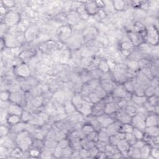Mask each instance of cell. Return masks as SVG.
I'll return each mask as SVG.
<instances>
[{
	"label": "cell",
	"instance_id": "816d5d0a",
	"mask_svg": "<svg viewBox=\"0 0 159 159\" xmlns=\"http://www.w3.org/2000/svg\"><path fill=\"white\" fill-rule=\"evenodd\" d=\"M88 151L89 153V157H96L99 152L96 146H94L91 148H89Z\"/></svg>",
	"mask_w": 159,
	"mask_h": 159
},
{
	"label": "cell",
	"instance_id": "603a6c76",
	"mask_svg": "<svg viewBox=\"0 0 159 159\" xmlns=\"http://www.w3.org/2000/svg\"><path fill=\"white\" fill-rule=\"evenodd\" d=\"M98 133V141H99L106 142L108 144L109 143V136L108 135V134L106 133V132L105 131V129H104V130H103V129H101Z\"/></svg>",
	"mask_w": 159,
	"mask_h": 159
},
{
	"label": "cell",
	"instance_id": "94428289",
	"mask_svg": "<svg viewBox=\"0 0 159 159\" xmlns=\"http://www.w3.org/2000/svg\"><path fill=\"white\" fill-rule=\"evenodd\" d=\"M8 132H9L8 129L6 127L1 126V129H0V133H1V137L6 136L7 134H8Z\"/></svg>",
	"mask_w": 159,
	"mask_h": 159
},
{
	"label": "cell",
	"instance_id": "836d02e7",
	"mask_svg": "<svg viewBox=\"0 0 159 159\" xmlns=\"http://www.w3.org/2000/svg\"><path fill=\"white\" fill-rule=\"evenodd\" d=\"M44 146L51 148H55L58 146V142L53 139H48L45 142Z\"/></svg>",
	"mask_w": 159,
	"mask_h": 159
},
{
	"label": "cell",
	"instance_id": "7dc6e473",
	"mask_svg": "<svg viewBox=\"0 0 159 159\" xmlns=\"http://www.w3.org/2000/svg\"><path fill=\"white\" fill-rule=\"evenodd\" d=\"M80 18V16L78 14H72L70 15H69L68 18V21L69 23H70V24H75L76 22L75 21L74 19H75V21L77 22H78Z\"/></svg>",
	"mask_w": 159,
	"mask_h": 159
},
{
	"label": "cell",
	"instance_id": "7bdbcfd3",
	"mask_svg": "<svg viewBox=\"0 0 159 159\" xmlns=\"http://www.w3.org/2000/svg\"><path fill=\"white\" fill-rule=\"evenodd\" d=\"M65 109L67 113H72L75 111L76 108L74 106V105L72 104V102L68 101L65 103Z\"/></svg>",
	"mask_w": 159,
	"mask_h": 159
},
{
	"label": "cell",
	"instance_id": "11a10c76",
	"mask_svg": "<svg viewBox=\"0 0 159 159\" xmlns=\"http://www.w3.org/2000/svg\"><path fill=\"white\" fill-rule=\"evenodd\" d=\"M80 155L81 158H88L89 157V153L88 150L86 148H82L79 151Z\"/></svg>",
	"mask_w": 159,
	"mask_h": 159
},
{
	"label": "cell",
	"instance_id": "60d3db41",
	"mask_svg": "<svg viewBox=\"0 0 159 159\" xmlns=\"http://www.w3.org/2000/svg\"><path fill=\"white\" fill-rule=\"evenodd\" d=\"M88 84L93 90H94V89H96L100 85V82L99 81L98 79H91L90 81L88 82Z\"/></svg>",
	"mask_w": 159,
	"mask_h": 159
},
{
	"label": "cell",
	"instance_id": "d590c367",
	"mask_svg": "<svg viewBox=\"0 0 159 159\" xmlns=\"http://www.w3.org/2000/svg\"><path fill=\"white\" fill-rule=\"evenodd\" d=\"M99 70H100L101 72L103 73H106L109 72V67L107 61H102L99 63V66H98Z\"/></svg>",
	"mask_w": 159,
	"mask_h": 159
},
{
	"label": "cell",
	"instance_id": "8fae6325",
	"mask_svg": "<svg viewBox=\"0 0 159 159\" xmlns=\"http://www.w3.org/2000/svg\"><path fill=\"white\" fill-rule=\"evenodd\" d=\"M124 67H118L115 68L114 72L113 73L114 78L116 79V80L117 82H124V78H125V75L126 74V70H124Z\"/></svg>",
	"mask_w": 159,
	"mask_h": 159
},
{
	"label": "cell",
	"instance_id": "f35d334b",
	"mask_svg": "<svg viewBox=\"0 0 159 159\" xmlns=\"http://www.w3.org/2000/svg\"><path fill=\"white\" fill-rule=\"evenodd\" d=\"M73 152V148L72 147H70V146L65 147V148H63L62 149V157H70Z\"/></svg>",
	"mask_w": 159,
	"mask_h": 159
},
{
	"label": "cell",
	"instance_id": "4dcf8cb0",
	"mask_svg": "<svg viewBox=\"0 0 159 159\" xmlns=\"http://www.w3.org/2000/svg\"><path fill=\"white\" fill-rule=\"evenodd\" d=\"M113 4L114 8L117 11H122L124 8H125L126 4L124 1H121V0H116V1H114L113 2Z\"/></svg>",
	"mask_w": 159,
	"mask_h": 159
},
{
	"label": "cell",
	"instance_id": "e0dca14e",
	"mask_svg": "<svg viewBox=\"0 0 159 159\" xmlns=\"http://www.w3.org/2000/svg\"><path fill=\"white\" fill-rule=\"evenodd\" d=\"M145 133L151 137H155L159 135V129L157 126H151L147 127L144 129Z\"/></svg>",
	"mask_w": 159,
	"mask_h": 159
},
{
	"label": "cell",
	"instance_id": "6f0895ef",
	"mask_svg": "<svg viewBox=\"0 0 159 159\" xmlns=\"http://www.w3.org/2000/svg\"><path fill=\"white\" fill-rule=\"evenodd\" d=\"M10 94L6 91H4L1 93V101H7L10 98Z\"/></svg>",
	"mask_w": 159,
	"mask_h": 159
},
{
	"label": "cell",
	"instance_id": "7a4b0ae2",
	"mask_svg": "<svg viewBox=\"0 0 159 159\" xmlns=\"http://www.w3.org/2000/svg\"><path fill=\"white\" fill-rule=\"evenodd\" d=\"M146 117L143 114L137 113L135 115L132 117L131 124L134 128H137L141 130L144 131L146 127L145 119Z\"/></svg>",
	"mask_w": 159,
	"mask_h": 159
},
{
	"label": "cell",
	"instance_id": "8992f818",
	"mask_svg": "<svg viewBox=\"0 0 159 159\" xmlns=\"http://www.w3.org/2000/svg\"><path fill=\"white\" fill-rule=\"evenodd\" d=\"M121 125L122 124L119 121H114V122L113 124H111V125H109L106 128L104 129H105V131L108 134V135L110 137L111 136L116 135V134L119 131V129H120Z\"/></svg>",
	"mask_w": 159,
	"mask_h": 159
},
{
	"label": "cell",
	"instance_id": "83f0119b",
	"mask_svg": "<svg viewBox=\"0 0 159 159\" xmlns=\"http://www.w3.org/2000/svg\"><path fill=\"white\" fill-rule=\"evenodd\" d=\"M134 127L131 123L128 124H122V125L119 129V131H121L124 134L132 133L133 131Z\"/></svg>",
	"mask_w": 159,
	"mask_h": 159
},
{
	"label": "cell",
	"instance_id": "7402d4cb",
	"mask_svg": "<svg viewBox=\"0 0 159 159\" xmlns=\"http://www.w3.org/2000/svg\"><path fill=\"white\" fill-rule=\"evenodd\" d=\"M21 117L20 116L14 115V114H9V116L7 117V122L8 124H11L12 126L16 125L21 121Z\"/></svg>",
	"mask_w": 159,
	"mask_h": 159
},
{
	"label": "cell",
	"instance_id": "e575fe53",
	"mask_svg": "<svg viewBox=\"0 0 159 159\" xmlns=\"http://www.w3.org/2000/svg\"><path fill=\"white\" fill-rule=\"evenodd\" d=\"M114 122V119L111 117L109 116L107 114L106 116L105 117V118L103 119V121L101 123V125L102 127L106 128L108 126H109V125H111V124H113Z\"/></svg>",
	"mask_w": 159,
	"mask_h": 159
},
{
	"label": "cell",
	"instance_id": "f907efd6",
	"mask_svg": "<svg viewBox=\"0 0 159 159\" xmlns=\"http://www.w3.org/2000/svg\"><path fill=\"white\" fill-rule=\"evenodd\" d=\"M133 47V44L131 43V42L129 41H125L123 42L121 44V48L124 51H129L131 50Z\"/></svg>",
	"mask_w": 159,
	"mask_h": 159
},
{
	"label": "cell",
	"instance_id": "d6986e66",
	"mask_svg": "<svg viewBox=\"0 0 159 159\" xmlns=\"http://www.w3.org/2000/svg\"><path fill=\"white\" fill-rule=\"evenodd\" d=\"M151 146L148 144H146L145 145L142 146L140 148L141 151V156L142 158H148L151 154Z\"/></svg>",
	"mask_w": 159,
	"mask_h": 159
},
{
	"label": "cell",
	"instance_id": "4316f807",
	"mask_svg": "<svg viewBox=\"0 0 159 159\" xmlns=\"http://www.w3.org/2000/svg\"><path fill=\"white\" fill-rule=\"evenodd\" d=\"M84 37L87 39H91L92 38H94V36H96V29L94 28H88L85 30V31L84 32Z\"/></svg>",
	"mask_w": 159,
	"mask_h": 159
},
{
	"label": "cell",
	"instance_id": "ee69618b",
	"mask_svg": "<svg viewBox=\"0 0 159 159\" xmlns=\"http://www.w3.org/2000/svg\"><path fill=\"white\" fill-rule=\"evenodd\" d=\"M153 95H154V88L151 86H149L144 89V96H146L147 98H150Z\"/></svg>",
	"mask_w": 159,
	"mask_h": 159
},
{
	"label": "cell",
	"instance_id": "5b68a950",
	"mask_svg": "<svg viewBox=\"0 0 159 159\" xmlns=\"http://www.w3.org/2000/svg\"><path fill=\"white\" fill-rule=\"evenodd\" d=\"M92 103L89 101H87V100H83V102L81 106L77 110L80 112V113H81L84 116H88L91 114L93 111V106L91 105Z\"/></svg>",
	"mask_w": 159,
	"mask_h": 159
},
{
	"label": "cell",
	"instance_id": "7c38bea8",
	"mask_svg": "<svg viewBox=\"0 0 159 159\" xmlns=\"http://www.w3.org/2000/svg\"><path fill=\"white\" fill-rule=\"evenodd\" d=\"M7 111L9 114H14V115H18L20 116H21L23 111L19 104L16 103L9 104L8 106Z\"/></svg>",
	"mask_w": 159,
	"mask_h": 159
},
{
	"label": "cell",
	"instance_id": "f1b7e54d",
	"mask_svg": "<svg viewBox=\"0 0 159 159\" xmlns=\"http://www.w3.org/2000/svg\"><path fill=\"white\" fill-rule=\"evenodd\" d=\"M5 45H6L8 47H16L17 45V41L13 36H8L6 38V40H4Z\"/></svg>",
	"mask_w": 159,
	"mask_h": 159
},
{
	"label": "cell",
	"instance_id": "ba28073f",
	"mask_svg": "<svg viewBox=\"0 0 159 159\" xmlns=\"http://www.w3.org/2000/svg\"><path fill=\"white\" fill-rule=\"evenodd\" d=\"M131 145L129 144L125 139H122V140L119 141L117 143L116 147L117 148L118 151L121 153V155H128V151L129 149L130 148Z\"/></svg>",
	"mask_w": 159,
	"mask_h": 159
},
{
	"label": "cell",
	"instance_id": "b9f144b4",
	"mask_svg": "<svg viewBox=\"0 0 159 159\" xmlns=\"http://www.w3.org/2000/svg\"><path fill=\"white\" fill-rule=\"evenodd\" d=\"M95 144H96L95 146L97 147V148L98 149L99 152H105L106 151V148L108 143L98 141Z\"/></svg>",
	"mask_w": 159,
	"mask_h": 159
},
{
	"label": "cell",
	"instance_id": "681fc988",
	"mask_svg": "<svg viewBox=\"0 0 159 159\" xmlns=\"http://www.w3.org/2000/svg\"><path fill=\"white\" fill-rule=\"evenodd\" d=\"M70 140H68V139H62V140L59 141L58 142V147H60L62 148H65L68 146H69V144H70Z\"/></svg>",
	"mask_w": 159,
	"mask_h": 159
},
{
	"label": "cell",
	"instance_id": "cb8c5ba5",
	"mask_svg": "<svg viewBox=\"0 0 159 159\" xmlns=\"http://www.w3.org/2000/svg\"><path fill=\"white\" fill-rule=\"evenodd\" d=\"M129 38L131 39V43L133 45H135V46H137V45L140 44L141 43V37L140 34H138L135 32H130L129 34Z\"/></svg>",
	"mask_w": 159,
	"mask_h": 159
},
{
	"label": "cell",
	"instance_id": "9a60e30c",
	"mask_svg": "<svg viewBox=\"0 0 159 159\" xmlns=\"http://www.w3.org/2000/svg\"><path fill=\"white\" fill-rule=\"evenodd\" d=\"M117 104L114 102H109L106 103L104 106V113L108 115L115 113L117 109Z\"/></svg>",
	"mask_w": 159,
	"mask_h": 159
},
{
	"label": "cell",
	"instance_id": "f6af8a7d",
	"mask_svg": "<svg viewBox=\"0 0 159 159\" xmlns=\"http://www.w3.org/2000/svg\"><path fill=\"white\" fill-rule=\"evenodd\" d=\"M21 119H23V121L24 122H27V121H30L32 119L31 117V114H30L29 112L26 111H23V113L21 116Z\"/></svg>",
	"mask_w": 159,
	"mask_h": 159
},
{
	"label": "cell",
	"instance_id": "3957f363",
	"mask_svg": "<svg viewBox=\"0 0 159 159\" xmlns=\"http://www.w3.org/2000/svg\"><path fill=\"white\" fill-rule=\"evenodd\" d=\"M147 41L153 46L158 44V32L155 26H149L146 31Z\"/></svg>",
	"mask_w": 159,
	"mask_h": 159
},
{
	"label": "cell",
	"instance_id": "9c48e42d",
	"mask_svg": "<svg viewBox=\"0 0 159 159\" xmlns=\"http://www.w3.org/2000/svg\"><path fill=\"white\" fill-rule=\"evenodd\" d=\"M113 96L119 98H126L127 96L128 92L124 88V85H119L113 89Z\"/></svg>",
	"mask_w": 159,
	"mask_h": 159
},
{
	"label": "cell",
	"instance_id": "d6a6232c",
	"mask_svg": "<svg viewBox=\"0 0 159 159\" xmlns=\"http://www.w3.org/2000/svg\"><path fill=\"white\" fill-rule=\"evenodd\" d=\"M82 131L84 134V135L87 136L89 134H90L91 132H93L95 130H94V129L91 124L89 123V124H86L85 125H84L82 128Z\"/></svg>",
	"mask_w": 159,
	"mask_h": 159
},
{
	"label": "cell",
	"instance_id": "44dd1931",
	"mask_svg": "<svg viewBox=\"0 0 159 159\" xmlns=\"http://www.w3.org/2000/svg\"><path fill=\"white\" fill-rule=\"evenodd\" d=\"M84 99H83V97L80 94H76V95L73 96V97L72 99V103L75 107L76 109H78L81 106L83 102Z\"/></svg>",
	"mask_w": 159,
	"mask_h": 159
},
{
	"label": "cell",
	"instance_id": "f5cc1de1",
	"mask_svg": "<svg viewBox=\"0 0 159 159\" xmlns=\"http://www.w3.org/2000/svg\"><path fill=\"white\" fill-rule=\"evenodd\" d=\"M158 97L156 96H154V95L150 97V98H147V102L149 104H151V105L154 106H156V105H158Z\"/></svg>",
	"mask_w": 159,
	"mask_h": 159
},
{
	"label": "cell",
	"instance_id": "03108f58",
	"mask_svg": "<svg viewBox=\"0 0 159 159\" xmlns=\"http://www.w3.org/2000/svg\"><path fill=\"white\" fill-rule=\"evenodd\" d=\"M151 87H153V88H155L157 87H158V80L157 78H154L153 80L151 82Z\"/></svg>",
	"mask_w": 159,
	"mask_h": 159
},
{
	"label": "cell",
	"instance_id": "1f68e13d",
	"mask_svg": "<svg viewBox=\"0 0 159 159\" xmlns=\"http://www.w3.org/2000/svg\"><path fill=\"white\" fill-rule=\"evenodd\" d=\"M93 92L96 94V95L100 98L101 99H103L106 95V92L104 90V89L101 87V85L98 87L96 89H94L93 90Z\"/></svg>",
	"mask_w": 159,
	"mask_h": 159
},
{
	"label": "cell",
	"instance_id": "52a82bcc",
	"mask_svg": "<svg viewBox=\"0 0 159 159\" xmlns=\"http://www.w3.org/2000/svg\"><path fill=\"white\" fill-rule=\"evenodd\" d=\"M16 73L18 76L22 78H27L30 75L31 70L27 65L23 63L17 67Z\"/></svg>",
	"mask_w": 159,
	"mask_h": 159
},
{
	"label": "cell",
	"instance_id": "91938a15",
	"mask_svg": "<svg viewBox=\"0 0 159 159\" xmlns=\"http://www.w3.org/2000/svg\"><path fill=\"white\" fill-rule=\"evenodd\" d=\"M32 103L35 106L39 107L41 105V104L42 103V98L40 96H37L36 98H35L34 99V100L32 101Z\"/></svg>",
	"mask_w": 159,
	"mask_h": 159
},
{
	"label": "cell",
	"instance_id": "9f6ffc18",
	"mask_svg": "<svg viewBox=\"0 0 159 159\" xmlns=\"http://www.w3.org/2000/svg\"><path fill=\"white\" fill-rule=\"evenodd\" d=\"M62 149L60 147L57 146L54 148V151L53 152V155L56 157H61L62 155Z\"/></svg>",
	"mask_w": 159,
	"mask_h": 159
},
{
	"label": "cell",
	"instance_id": "ac0fdd59",
	"mask_svg": "<svg viewBox=\"0 0 159 159\" xmlns=\"http://www.w3.org/2000/svg\"><path fill=\"white\" fill-rule=\"evenodd\" d=\"M100 85L106 93L113 91L114 88H115L111 80H102L100 83Z\"/></svg>",
	"mask_w": 159,
	"mask_h": 159
},
{
	"label": "cell",
	"instance_id": "74e56055",
	"mask_svg": "<svg viewBox=\"0 0 159 159\" xmlns=\"http://www.w3.org/2000/svg\"><path fill=\"white\" fill-rule=\"evenodd\" d=\"M124 139L130 144L131 146H133L134 143L136 142V141H137V139L135 138V137L134 136V135L132 134V133H127L125 135V138Z\"/></svg>",
	"mask_w": 159,
	"mask_h": 159
},
{
	"label": "cell",
	"instance_id": "ab89813d",
	"mask_svg": "<svg viewBox=\"0 0 159 159\" xmlns=\"http://www.w3.org/2000/svg\"><path fill=\"white\" fill-rule=\"evenodd\" d=\"M87 139H88L89 141L96 143L97 141H98V133L96 131H94L87 136Z\"/></svg>",
	"mask_w": 159,
	"mask_h": 159
},
{
	"label": "cell",
	"instance_id": "db71d44e",
	"mask_svg": "<svg viewBox=\"0 0 159 159\" xmlns=\"http://www.w3.org/2000/svg\"><path fill=\"white\" fill-rule=\"evenodd\" d=\"M150 155L153 158L158 159L159 158V151H158V148L157 147L151 148Z\"/></svg>",
	"mask_w": 159,
	"mask_h": 159
},
{
	"label": "cell",
	"instance_id": "ffe728a7",
	"mask_svg": "<svg viewBox=\"0 0 159 159\" xmlns=\"http://www.w3.org/2000/svg\"><path fill=\"white\" fill-rule=\"evenodd\" d=\"M127 154H128V156L131 157L132 158H141L140 148H138L133 146H131L130 148H129V149Z\"/></svg>",
	"mask_w": 159,
	"mask_h": 159
},
{
	"label": "cell",
	"instance_id": "680465c9",
	"mask_svg": "<svg viewBox=\"0 0 159 159\" xmlns=\"http://www.w3.org/2000/svg\"><path fill=\"white\" fill-rule=\"evenodd\" d=\"M29 155L33 157H37L38 156L41 155V152H40L39 148H35L31 149V150H30Z\"/></svg>",
	"mask_w": 159,
	"mask_h": 159
},
{
	"label": "cell",
	"instance_id": "be15d7a7",
	"mask_svg": "<svg viewBox=\"0 0 159 159\" xmlns=\"http://www.w3.org/2000/svg\"><path fill=\"white\" fill-rule=\"evenodd\" d=\"M128 66H129V68H131V70H135L136 68L139 67L138 63L134 61H132L129 62L128 63Z\"/></svg>",
	"mask_w": 159,
	"mask_h": 159
},
{
	"label": "cell",
	"instance_id": "d4e9b609",
	"mask_svg": "<svg viewBox=\"0 0 159 159\" xmlns=\"http://www.w3.org/2000/svg\"><path fill=\"white\" fill-rule=\"evenodd\" d=\"M136 84H137L136 80L135 82H134L132 80H129V81L125 82V83H124V87L128 93H134Z\"/></svg>",
	"mask_w": 159,
	"mask_h": 159
},
{
	"label": "cell",
	"instance_id": "f546056e",
	"mask_svg": "<svg viewBox=\"0 0 159 159\" xmlns=\"http://www.w3.org/2000/svg\"><path fill=\"white\" fill-rule=\"evenodd\" d=\"M143 131L141 129L134 127L132 133L137 140H143L144 139V133Z\"/></svg>",
	"mask_w": 159,
	"mask_h": 159
},
{
	"label": "cell",
	"instance_id": "30bf717a",
	"mask_svg": "<svg viewBox=\"0 0 159 159\" xmlns=\"http://www.w3.org/2000/svg\"><path fill=\"white\" fill-rule=\"evenodd\" d=\"M158 116L157 114H153L148 115L145 119L146 127L157 126L158 124Z\"/></svg>",
	"mask_w": 159,
	"mask_h": 159
},
{
	"label": "cell",
	"instance_id": "e7e4bbea",
	"mask_svg": "<svg viewBox=\"0 0 159 159\" xmlns=\"http://www.w3.org/2000/svg\"><path fill=\"white\" fill-rule=\"evenodd\" d=\"M3 3L4 7L6 8H12L15 5V2L13 1H3Z\"/></svg>",
	"mask_w": 159,
	"mask_h": 159
},
{
	"label": "cell",
	"instance_id": "bcb514c9",
	"mask_svg": "<svg viewBox=\"0 0 159 159\" xmlns=\"http://www.w3.org/2000/svg\"><path fill=\"white\" fill-rule=\"evenodd\" d=\"M126 112L129 114L131 116H133L135 115V114L137 113V109L136 108L133 106H131V105H129V106H127L126 108Z\"/></svg>",
	"mask_w": 159,
	"mask_h": 159
},
{
	"label": "cell",
	"instance_id": "277c9868",
	"mask_svg": "<svg viewBox=\"0 0 159 159\" xmlns=\"http://www.w3.org/2000/svg\"><path fill=\"white\" fill-rule=\"evenodd\" d=\"M20 20L19 14L14 11H9L4 16V24L6 26H13L16 25Z\"/></svg>",
	"mask_w": 159,
	"mask_h": 159
},
{
	"label": "cell",
	"instance_id": "c3c4849f",
	"mask_svg": "<svg viewBox=\"0 0 159 159\" xmlns=\"http://www.w3.org/2000/svg\"><path fill=\"white\" fill-rule=\"evenodd\" d=\"M120 141V139H119L116 135H114V136H111L109 137V144H111L112 146H116L117 143Z\"/></svg>",
	"mask_w": 159,
	"mask_h": 159
},
{
	"label": "cell",
	"instance_id": "8d00e7d4",
	"mask_svg": "<svg viewBox=\"0 0 159 159\" xmlns=\"http://www.w3.org/2000/svg\"><path fill=\"white\" fill-rule=\"evenodd\" d=\"M88 99H89V101H90L92 104H96L101 100V99L96 95V94L93 91L89 94Z\"/></svg>",
	"mask_w": 159,
	"mask_h": 159
},
{
	"label": "cell",
	"instance_id": "6125c7cd",
	"mask_svg": "<svg viewBox=\"0 0 159 159\" xmlns=\"http://www.w3.org/2000/svg\"><path fill=\"white\" fill-rule=\"evenodd\" d=\"M146 143L144 141V140H137L136 141V142L134 143V144L133 145V146L136 147L138 148H141L142 146H144L145 145Z\"/></svg>",
	"mask_w": 159,
	"mask_h": 159
},
{
	"label": "cell",
	"instance_id": "5bb4252c",
	"mask_svg": "<svg viewBox=\"0 0 159 159\" xmlns=\"http://www.w3.org/2000/svg\"><path fill=\"white\" fill-rule=\"evenodd\" d=\"M84 9H85L88 15H94L98 13L99 8L96 5V2L91 1L88 2L85 5Z\"/></svg>",
	"mask_w": 159,
	"mask_h": 159
},
{
	"label": "cell",
	"instance_id": "2e32d148",
	"mask_svg": "<svg viewBox=\"0 0 159 159\" xmlns=\"http://www.w3.org/2000/svg\"><path fill=\"white\" fill-rule=\"evenodd\" d=\"M131 101L136 105L142 106L144 105L147 101V98L145 96H138L134 94L131 95Z\"/></svg>",
	"mask_w": 159,
	"mask_h": 159
},
{
	"label": "cell",
	"instance_id": "484cf974",
	"mask_svg": "<svg viewBox=\"0 0 159 159\" xmlns=\"http://www.w3.org/2000/svg\"><path fill=\"white\" fill-rule=\"evenodd\" d=\"M22 96L21 94L18 92H13L11 94H10V98L9 99L11 100L13 103H16L18 104H19L22 101Z\"/></svg>",
	"mask_w": 159,
	"mask_h": 159
},
{
	"label": "cell",
	"instance_id": "6da1fadb",
	"mask_svg": "<svg viewBox=\"0 0 159 159\" xmlns=\"http://www.w3.org/2000/svg\"><path fill=\"white\" fill-rule=\"evenodd\" d=\"M16 142L19 148L23 151L27 150L33 142L29 132L26 130L18 133L16 137Z\"/></svg>",
	"mask_w": 159,
	"mask_h": 159
},
{
	"label": "cell",
	"instance_id": "4fadbf2b",
	"mask_svg": "<svg viewBox=\"0 0 159 159\" xmlns=\"http://www.w3.org/2000/svg\"><path fill=\"white\" fill-rule=\"evenodd\" d=\"M117 121L121 124H128L131 122L132 116L128 114L126 111H120L116 114Z\"/></svg>",
	"mask_w": 159,
	"mask_h": 159
}]
</instances>
